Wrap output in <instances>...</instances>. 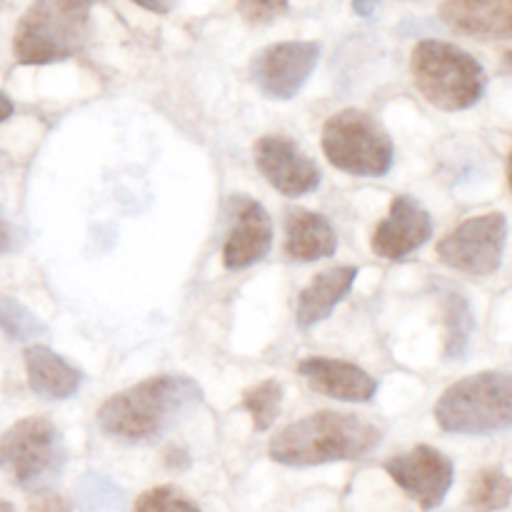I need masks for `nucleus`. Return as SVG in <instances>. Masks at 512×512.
I'll list each match as a JSON object with an SVG mask.
<instances>
[{
	"mask_svg": "<svg viewBox=\"0 0 512 512\" xmlns=\"http://www.w3.org/2000/svg\"><path fill=\"white\" fill-rule=\"evenodd\" d=\"M203 405V388L188 375H155L118 395L98 410V428L120 443H155L178 428Z\"/></svg>",
	"mask_w": 512,
	"mask_h": 512,
	"instance_id": "f257e3e1",
	"label": "nucleus"
},
{
	"mask_svg": "<svg viewBox=\"0 0 512 512\" xmlns=\"http://www.w3.org/2000/svg\"><path fill=\"white\" fill-rule=\"evenodd\" d=\"M383 440V430L370 420L335 410H320L295 420L270 440V458L288 468L360 460Z\"/></svg>",
	"mask_w": 512,
	"mask_h": 512,
	"instance_id": "f03ea898",
	"label": "nucleus"
},
{
	"mask_svg": "<svg viewBox=\"0 0 512 512\" xmlns=\"http://www.w3.org/2000/svg\"><path fill=\"white\" fill-rule=\"evenodd\" d=\"M95 0H33L13 35V53L23 65H50L73 58L90 35Z\"/></svg>",
	"mask_w": 512,
	"mask_h": 512,
	"instance_id": "7ed1b4c3",
	"label": "nucleus"
},
{
	"mask_svg": "<svg viewBox=\"0 0 512 512\" xmlns=\"http://www.w3.org/2000/svg\"><path fill=\"white\" fill-rule=\"evenodd\" d=\"M415 88L440 110H468L485 95L488 75L468 50L445 40H420L410 58Z\"/></svg>",
	"mask_w": 512,
	"mask_h": 512,
	"instance_id": "20e7f679",
	"label": "nucleus"
},
{
	"mask_svg": "<svg viewBox=\"0 0 512 512\" xmlns=\"http://www.w3.org/2000/svg\"><path fill=\"white\" fill-rule=\"evenodd\" d=\"M435 420L445 433L493 435L512 428V373L488 370L458 380L440 395Z\"/></svg>",
	"mask_w": 512,
	"mask_h": 512,
	"instance_id": "39448f33",
	"label": "nucleus"
},
{
	"mask_svg": "<svg viewBox=\"0 0 512 512\" xmlns=\"http://www.w3.org/2000/svg\"><path fill=\"white\" fill-rule=\"evenodd\" d=\"M68 448L48 418H23L0 438V470L23 490H45L63 475Z\"/></svg>",
	"mask_w": 512,
	"mask_h": 512,
	"instance_id": "423d86ee",
	"label": "nucleus"
},
{
	"mask_svg": "<svg viewBox=\"0 0 512 512\" xmlns=\"http://www.w3.org/2000/svg\"><path fill=\"white\" fill-rule=\"evenodd\" d=\"M323 153L338 170L358 178H383L395 163L390 135L363 110H340L323 125Z\"/></svg>",
	"mask_w": 512,
	"mask_h": 512,
	"instance_id": "0eeeda50",
	"label": "nucleus"
},
{
	"mask_svg": "<svg viewBox=\"0 0 512 512\" xmlns=\"http://www.w3.org/2000/svg\"><path fill=\"white\" fill-rule=\"evenodd\" d=\"M505 243H508V218L503 213L475 215L440 240L438 258L458 273L488 278L503 263Z\"/></svg>",
	"mask_w": 512,
	"mask_h": 512,
	"instance_id": "6e6552de",
	"label": "nucleus"
},
{
	"mask_svg": "<svg viewBox=\"0 0 512 512\" xmlns=\"http://www.w3.org/2000/svg\"><path fill=\"white\" fill-rule=\"evenodd\" d=\"M320 50L323 48L315 40H285L268 45L250 60V80L265 98H295L318 68Z\"/></svg>",
	"mask_w": 512,
	"mask_h": 512,
	"instance_id": "1a4fd4ad",
	"label": "nucleus"
},
{
	"mask_svg": "<svg viewBox=\"0 0 512 512\" xmlns=\"http://www.w3.org/2000/svg\"><path fill=\"white\" fill-rule=\"evenodd\" d=\"M385 473L395 480L403 493H408L423 510H435L448 498L455 480V465L448 455L430 445L400 453L385 460Z\"/></svg>",
	"mask_w": 512,
	"mask_h": 512,
	"instance_id": "9d476101",
	"label": "nucleus"
},
{
	"mask_svg": "<svg viewBox=\"0 0 512 512\" xmlns=\"http://www.w3.org/2000/svg\"><path fill=\"white\" fill-rule=\"evenodd\" d=\"M255 165L260 175L285 198H300L320 188L323 173L313 158L288 135H263L255 143Z\"/></svg>",
	"mask_w": 512,
	"mask_h": 512,
	"instance_id": "9b49d317",
	"label": "nucleus"
},
{
	"mask_svg": "<svg viewBox=\"0 0 512 512\" xmlns=\"http://www.w3.org/2000/svg\"><path fill=\"white\" fill-rule=\"evenodd\" d=\"M233 228L223 245V265L228 270H245L260 263L273 248V220L258 200L235 195L230 200Z\"/></svg>",
	"mask_w": 512,
	"mask_h": 512,
	"instance_id": "f8f14e48",
	"label": "nucleus"
},
{
	"mask_svg": "<svg viewBox=\"0 0 512 512\" xmlns=\"http://www.w3.org/2000/svg\"><path fill=\"white\" fill-rule=\"evenodd\" d=\"M433 238V218L410 195H398L390 203L388 218L375 228L370 248L383 260H405Z\"/></svg>",
	"mask_w": 512,
	"mask_h": 512,
	"instance_id": "ddd939ff",
	"label": "nucleus"
},
{
	"mask_svg": "<svg viewBox=\"0 0 512 512\" xmlns=\"http://www.w3.org/2000/svg\"><path fill=\"white\" fill-rule=\"evenodd\" d=\"M298 373L310 390L343 403H370L378 393V380L348 360L313 355L300 360Z\"/></svg>",
	"mask_w": 512,
	"mask_h": 512,
	"instance_id": "4468645a",
	"label": "nucleus"
},
{
	"mask_svg": "<svg viewBox=\"0 0 512 512\" xmlns=\"http://www.w3.org/2000/svg\"><path fill=\"white\" fill-rule=\"evenodd\" d=\"M440 18L448 28L468 38H512V0H443Z\"/></svg>",
	"mask_w": 512,
	"mask_h": 512,
	"instance_id": "2eb2a0df",
	"label": "nucleus"
},
{
	"mask_svg": "<svg viewBox=\"0 0 512 512\" xmlns=\"http://www.w3.org/2000/svg\"><path fill=\"white\" fill-rule=\"evenodd\" d=\"M338 233L323 213L295 208L285 215V253L298 263H313L335 255Z\"/></svg>",
	"mask_w": 512,
	"mask_h": 512,
	"instance_id": "dca6fc26",
	"label": "nucleus"
},
{
	"mask_svg": "<svg viewBox=\"0 0 512 512\" xmlns=\"http://www.w3.org/2000/svg\"><path fill=\"white\" fill-rule=\"evenodd\" d=\"M360 270L355 265H338V268L323 270L310 280L308 288L300 290L298 308H295V320L300 328H313L330 318L335 308L345 300V295L353 288Z\"/></svg>",
	"mask_w": 512,
	"mask_h": 512,
	"instance_id": "f3484780",
	"label": "nucleus"
},
{
	"mask_svg": "<svg viewBox=\"0 0 512 512\" xmlns=\"http://www.w3.org/2000/svg\"><path fill=\"white\" fill-rule=\"evenodd\" d=\"M25 373L30 390L43 400H68L83 385V373L45 345L25 350Z\"/></svg>",
	"mask_w": 512,
	"mask_h": 512,
	"instance_id": "a211bd4d",
	"label": "nucleus"
},
{
	"mask_svg": "<svg viewBox=\"0 0 512 512\" xmlns=\"http://www.w3.org/2000/svg\"><path fill=\"white\" fill-rule=\"evenodd\" d=\"M443 303V323H445V358L460 360L468 353L470 338H473V310L468 298L460 290L448 288L440 293Z\"/></svg>",
	"mask_w": 512,
	"mask_h": 512,
	"instance_id": "6ab92c4d",
	"label": "nucleus"
},
{
	"mask_svg": "<svg viewBox=\"0 0 512 512\" xmlns=\"http://www.w3.org/2000/svg\"><path fill=\"white\" fill-rule=\"evenodd\" d=\"M512 500V480L500 468H485L475 475L468 493L470 512L505 510Z\"/></svg>",
	"mask_w": 512,
	"mask_h": 512,
	"instance_id": "aec40b11",
	"label": "nucleus"
},
{
	"mask_svg": "<svg viewBox=\"0 0 512 512\" xmlns=\"http://www.w3.org/2000/svg\"><path fill=\"white\" fill-rule=\"evenodd\" d=\"M283 385L278 380H263V383L253 385L243 393V408L248 410L250 418H253V428L258 433L273 428V423L278 420L280 408H283Z\"/></svg>",
	"mask_w": 512,
	"mask_h": 512,
	"instance_id": "412c9836",
	"label": "nucleus"
},
{
	"mask_svg": "<svg viewBox=\"0 0 512 512\" xmlns=\"http://www.w3.org/2000/svg\"><path fill=\"white\" fill-rule=\"evenodd\" d=\"M0 330H3L10 340L25 343V340L40 338V335L48 333V325H45L38 315L30 313L20 300L5 295V298H0Z\"/></svg>",
	"mask_w": 512,
	"mask_h": 512,
	"instance_id": "4be33fe9",
	"label": "nucleus"
},
{
	"mask_svg": "<svg viewBox=\"0 0 512 512\" xmlns=\"http://www.w3.org/2000/svg\"><path fill=\"white\" fill-rule=\"evenodd\" d=\"M133 512H203L193 500L185 498L180 490L170 488V485H160V488L145 490L138 500H135Z\"/></svg>",
	"mask_w": 512,
	"mask_h": 512,
	"instance_id": "5701e85b",
	"label": "nucleus"
},
{
	"mask_svg": "<svg viewBox=\"0 0 512 512\" xmlns=\"http://www.w3.org/2000/svg\"><path fill=\"white\" fill-rule=\"evenodd\" d=\"M288 10V0H238V13L245 23L265 25Z\"/></svg>",
	"mask_w": 512,
	"mask_h": 512,
	"instance_id": "b1692460",
	"label": "nucleus"
},
{
	"mask_svg": "<svg viewBox=\"0 0 512 512\" xmlns=\"http://www.w3.org/2000/svg\"><path fill=\"white\" fill-rule=\"evenodd\" d=\"M73 505H70L68 498H63L60 493H53V490H35L33 500H30L28 512H70Z\"/></svg>",
	"mask_w": 512,
	"mask_h": 512,
	"instance_id": "393cba45",
	"label": "nucleus"
},
{
	"mask_svg": "<svg viewBox=\"0 0 512 512\" xmlns=\"http://www.w3.org/2000/svg\"><path fill=\"white\" fill-rule=\"evenodd\" d=\"M130 3L140 5V8L150 10V13H170V8L175 5V0H130Z\"/></svg>",
	"mask_w": 512,
	"mask_h": 512,
	"instance_id": "a878e982",
	"label": "nucleus"
},
{
	"mask_svg": "<svg viewBox=\"0 0 512 512\" xmlns=\"http://www.w3.org/2000/svg\"><path fill=\"white\" fill-rule=\"evenodd\" d=\"M10 248H13V228L5 220V215L0 213V253H8Z\"/></svg>",
	"mask_w": 512,
	"mask_h": 512,
	"instance_id": "bb28decb",
	"label": "nucleus"
},
{
	"mask_svg": "<svg viewBox=\"0 0 512 512\" xmlns=\"http://www.w3.org/2000/svg\"><path fill=\"white\" fill-rule=\"evenodd\" d=\"M383 0H353V13L360 18H370Z\"/></svg>",
	"mask_w": 512,
	"mask_h": 512,
	"instance_id": "cd10ccee",
	"label": "nucleus"
},
{
	"mask_svg": "<svg viewBox=\"0 0 512 512\" xmlns=\"http://www.w3.org/2000/svg\"><path fill=\"white\" fill-rule=\"evenodd\" d=\"M13 110H15L13 100H10L5 93H0V125H3L10 115H13Z\"/></svg>",
	"mask_w": 512,
	"mask_h": 512,
	"instance_id": "c85d7f7f",
	"label": "nucleus"
},
{
	"mask_svg": "<svg viewBox=\"0 0 512 512\" xmlns=\"http://www.w3.org/2000/svg\"><path fill=\"white\" fill-rule=\"evenodd\" d=\"M503 73L510 75V78H512V50H508V53H505V58H503Z\"/></svg>",
	"mask_w": 512,
	"mask_h": 512,
	"instance_id": "c756f323",
	"label": "nucleus"
},
{
	"mask_svg": "<svg viewBox=\"0 0 512 512\" xmlns=\"http://www.w3.org/2000/svg\"><path fill=\"white\" fill-rule=\"evenodd\" d=\"M0 512H15V508L8 503V500H0Z\"/></svg>",
	"mask_w": 512,
	"mask_h": 512,
	"instance_id": "7c9ffc66",
	"label": "nucleus"
},
{
	"mask_svg": "<svg viewBox=\"0 0 512 512\" xmlns=\"http://www.w3.org/2000/svg\"><path fill=\"white\" fill-rule=\"evenodd\" d=\"M508 183H510V190H512V153L508 158Z\"/></svg>",
	"mask_w": 512,
	"mask_h": 512,
	"instance_id": "2f4dec72",
	"label": "nucleus"
},
{
	"mask_svg": "<svg viewBox=\"0 0 512 512\" xmlns=\"http://www.w3.org/2000/svg\"><path fill=\"white\" fill-rule=\"evenodd\" d=\"M3 168H5V155L0 153V170H3Z\"/></svg>",
	"mask_w": 512,
	"mask_h": 512,
	"instance_id": "473e14b6",
	"label": "nucleus"
},
{
	"mask_svg": "<svg viewBox=\"0 0 512 512\" xmlns=\"http://www.w3.org/2000/svg\"><path fill=\"white\" fill-rule=\"evenodd\" d=\"M3 5H5V0H0V10H3Z\"/></svg>",
	"mask_w": 512,
	"mask_h": 512,
	"instance_id": "72a5a7b5",
	"label": "nucleus"
}]
</instances>
